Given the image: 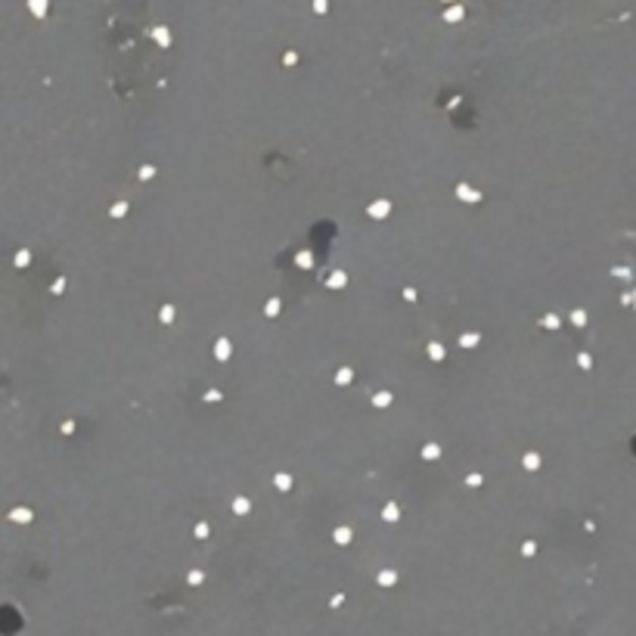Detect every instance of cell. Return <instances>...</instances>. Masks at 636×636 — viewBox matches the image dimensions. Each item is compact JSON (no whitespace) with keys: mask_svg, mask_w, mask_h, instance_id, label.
<instances>
[{"mask_svg":"<svg viewBox=\"0 0 636 636\" xmlns=\"http://www.w3.org/2000/svg\"><path fill=\"white\" fill-rule=\"evenodd\" d=\"M304 624H335V627H348V630H363V633H385V636H397V633H388V630H376V627H360V624H342V621L329 618V614H314V618H301V621H292L286 624L276 636H286L289 630L295 627H304ZM196 630H227V627H208V624H183V627H171V630L158 633V636H187V633H196ZM230 633H240V630H230ZM249 636V633H245Z\"/></svg>","mask_w":636,"mask_h":636,"instance_id":"1","label":"cell"},{"mask_svg":"<svg viewBox=\"0 0 636 636\" xmlns=\"http://www.w3.org/2000/svg\"><path fill=\"white\" fill-rule=\"evenodd\" d=\"M314 614H329V612H310V614H301V618H314ZM301 618H289V621H283V624L274 630V636L280 633L286 624H292V621H301ZM329 618H335V614H329ZM335 621H344V618H335ZM183 624H196V621H181V624H165V627H156V630H149V633H143V636H158V633L171 630V627H183ZM344 624H354V621H344ZM208 627H215V624H208ZM360 627H369V624H360ZM227 630H230V627H227ZM376 630H385V627H376ZM388 633H394V630H388Z\"/></svg>","mask_w":636,"mask_h":636,"instance_id":"2","label":"cell"}]
</instances>
